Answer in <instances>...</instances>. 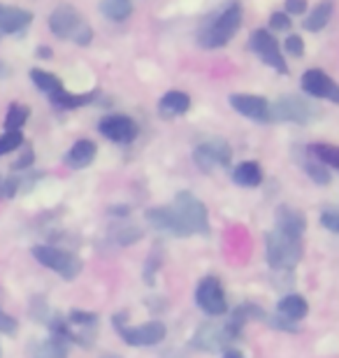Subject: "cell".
Here are the masks:
<instances>
[{
    "label": "cell",
    "instance_id": "7c38bea8",
    "mask_svg": "<svg viewBox=\"0 0 339 358\" xmlns=\"http://www.w3.org/2000/svg\"><path fill=\"white\" fill-rule=\"evenodd\" d=\"M302 91L312 98H323L339 103V84L323 73V70H307L302 75Z\"/></svg>",
    "mask_w": 339,
    "mask_h": 358
},
{
    "label": "cell",
    "instance_id": "7bdbcfd3",
    "mask_svg": "<svg viewBox=\"0 0 339 358\" xmlns=\"http://www.w3.org/2000/svg\"><path fill=\"white\" fill-rule=\"evenodd\" d=\"M3 189H5V179L0 177V198H3Z\"/></svg>",
    "mask_w": 339,
    "mask_h": 358
},
{
    "label": "cell",
    "instance_id": "ee69618b",
    "mask_svg": "<svg viewBox=\"0 0 339 358\" xmlns=\"http://www.w3.org/2000/svg\"><path fill=\"white\" fill-rule=\"evenodd\" d=\"M3 75H5V66L0 63V77H3Z\"/></svg>",
    "mask_w": 339,
    "mask_h": 358
},
{
    "label": "cell",
    "instance_id": "4316f807",
    "mask_svg": "<svg viewBox=\"0 0 339 358\" xmlns=\"http://www.w3.org/2000/svg\"><path fill=\"white\" fill-rule=\"evenodd\" d=\"M142 235L144 231L140 226H133V224H128V221H121V224H117L112 228V238L117 245L121 247H126V245H135L137 240H142Z\"/></svg>",
    "mask_w": 339,
    "mask_h": 358
},
{
    "label": "cell",
    "instance_id": "f35d334b",
    "mask_svg": "<svg viewBox=\"0 0 339 358\" xmlns=\"http://www.w3.org/2000/svg\"><path fill=\"white\" fill-rule=\"evenodd\" d=\"M272 326H274V328H281V331H288V333H295V331H298L293 321H286V319H281V317L274 319V321H272Z\"/></svg>",
    "mask_w": 339,
    "mask_h": 358
},
{
    "label": "cell",
    "instance_id": "ffe728a7",
    "mask_svg": "<svg viewBox=\"0 0 339 358\" xmlns=\"http://www.w3.org/2000/svg\"><path fill=\"white\" fill-rule=\"evenodd\" d=\"M93 159H96V145H93L91 140H77L75 145L70 147L66 163L70 168L82 170V168H89Z\"/></svg>",
    "mask_w": 339,
    "mask_h": 358
},
{
    "label": "cell",
    "instance_id": "6da1fadb",
    "mask_svg": "<svg viewBox=\"0 0 339 358\" xmlns=\"http://www.w3.org/2000/svg\"><path fill=\"white\" fill-rule=\"evenodd\" d=\"M240 26H242V7L237 3H230L223 10L209 14L203 21V26L198 31V40L207 49H219L235 38Z\"/></svg>",
    "mask_w": 339,
    "mask_h": 358
},
{
    "label": "cell",
    "instance_id": "5b68a950",
    "mask_svg": "<svg viewBox=\"0 0 339 358\" xmlns=\"http://www.w3.org/2000/svg\"><path fill=\"white\" fill-rule=\"evenodd\" d=\"M319 117V110L302 96H281L272 105V119L274 121H288V124L307 126Z\"/></svg>",
    "mask_w": 339,
    "mask_h": 358
},
{
    "label": "cell",
    "instance_id": "3957f363",
    "mask_svg": "<svg viewBox=\"0 0 339 358\" xmlns=\"http://www.w3.org/2000/svg\"><path fill=\"white\" fill-rule=\"evenodd\" d=\"M175 212L179 217L186 235H205L209 233V217H207V207L200 198H196L189 191L177 193L175 198Z\"/></svg>",
    "mask_w": 339,
    "mask_h": 358
},
{
    "label": "cell",
    "instance_id": "9c48e42d",
    "mask_svg": "<svg viewBox=\"0 0 339 358\" xmlns=\"http://www.w3.org/2000/svg\"><path fill=\"white\" fill-rule=\"evenodd\" d=\"M193 161L198 163L200 170L212 173L216 166H230V161H233V149L228 147L226 140L214 138V140H207V142H203V145L196 147V152H193Z\"/></svg>",
    "mask_w": 339,
    "mask_h": 358
},
{
    "label": "cell",
    "instance_id": "8d00e7d4",
    "mask_svg": "<svg viewBox=\"0 0 339 358\" xmlns=\"http://www.w3.org/2000/svg\"><path fill=\"white\" fill-rule=\"evenodd\" d=\"M17 319H12L10 314H5L3 310H0V333H5V335H14L17 333Z\"/></svg>",
    "mask_w": 339,
    "mask_h": 358
},
{
    "label": "cell",
    "instance_id": "ba28073f",
    "mask_svg": "<svg viewBox=\"0 0 339 358\" xmlns=\"http://www.w3.org/2000/svg\"><path fill=\"white\" fill-rule=\"evenodd\" d=\"M196 303L205 314H209V317H221V314L228 312L226 293H223L219 277H205L203 282L198 284Z\"/></svg>",
    "mask_w": 339,
    "mask_h": 358
},
{
    "label": "cell",
    "instance_id": "d6a6232c",
    "mask_svg": "<svg viewBox=\"0 0 339 358\" xmlns=\"http://www.w3.org/2000/svg\"><path fill=\"white\" fill-rule=\"evenodd\" d=\"M284 49H286V54H291V56H302L305 54V40H302L300 35H288L284 42Z\"/></svg>",
    "mask_w": 339,
    "mask_h": 358
},
{
    "label": "cell",
    "instance_id": "f546056e",
    "mask_svg": "<svg viewBox=\"0 0 339 358\" xmlns=\"http://www.w3.org/2000/svg\"><path fill=\"white\" fill-rule=\"evenodd\" d=\"M312 154L319 159L323 166H333L339 170V147L335 145H312Z\"/></svg>",
    "mask_w": 339,
    "mask_h": 358
},
{
    "label": "cell",
    "instance_id": "52a82bcc",
    "mask_svg": "<svg viewBox=\"0 0 339 358\" xmlns=\"http://www.w3.org/2000/svg\"><path fill=\"white\" fill-rule=\"evenodd\" d=\"M249 45H251V49H254L256 56L263 63H268L270 68H274L281 75H288V63L284 59V54H281V47H279L277 38H274L270 31H263V28H258V31L251 33Z\"/></svg>",
    "mask_w": 339,
    "mask_h": 358
},
{
    "label": "cell",
    "instance_id": "603a6c76",
    "mask_svg": "<svg viewBox=\"0 0 339 358\" xmlns=\"http://www.w3.org/2000/svg\"><path fill=\"white\" fill-rule=\"evenodd\" d=\"M330 17H333V0H321V3L309 12V17L305 19V28L312 33H319L328 26Z\"/></svg>",
    "mask_w": 339,
    "mask_h": 358
},
{
    "label": "cell",
    "instance_id": "d6986e66",
    "mask_svg": "<svg viewBox=\"0 0 339 358\" xmlns=\"http://www.w3.org/2000/svg\"><path fill=\"white\" fill-rule=\"evenodd\" d=\"M191 107V98L186 96L184 91H170L165 93L158 103V110H161V117L163 119H170V117H182V114L189 112Z\"/></svg>",
    "mask_w": 339,
    "mask_h": 358
},
{
    "label": "cell",
    "instance_id": "e0dca14e",
    "mask_svg": "<svg viewBox=\"0 0 339 358\" xmlns=\"http://www.w3.org/2000/svg\"><path fill=\"white\" fill-rule=\"evenodd\" d=\"M33 14L28 10H21V7H12V5H0V33L12 35V33H21L26 26H31Z\"/></svg>",
    "mask_w": 339,
    "mask_h": 358
},
{
    "label": "cell",
    "instance_id": "2e32d148",
    "mask_svg": "<svg viewBox=\"0 0 339 358\" xmlns=\"http://www.w3.org/2000/svg\"><path fill=\"white\" fill-rule=\"evenodd\" d=\"M228 345V335L223 331V326H216V324H205L198 328L196 338H193L191 347L193 349H200V352H219Z\"/></svg>",
    "mask_w": 339,
    "mask_h": 358
},
{
    "label": "cell",
    "instance_id": "cb8c5ba5",
    "mask_svg": "<svg viewBox=\"0 0 339 358\" xmlns=\"http://www.w3.org/2000/svg\"><path fill=\"white\" fill-rule=\"evenodd\" d=\"M100 12L105 14V19L121 24V21H126L133 14V3L131 0H103L100 3Z\"/></svg>",
    "mask_w": 339,
    "mask_h": 358
},
{
    "label": "cell",
    "instance_id": "9a60e30c",
    "mask_svg": "<svg viewBox=\"0 0 339 358\" xmlns=\"http://www.w3.org/2000/svg\"><path fill=\"white\" fill-rule=\"evenodd\" d=\"M274 219H277V231L293 235V238H302L307 231V217L295 207L279 205L277 212H274Z\"/></svg>",
    "mask_w": 339,
    "mask_h": 358
},
{
    "label": "cell",
    "instance_id": "83f0119b",
    "mask_svg": "<svg viewBox=\"0 0 339 358\" xmlns=\"http://www.w3.org/2000/svg\"><path fill=\"white\" fill-rule=\"evenodd\" d=\"M31 117V110H28L26 105H10V110H7V117H5V128L7 133H21V128Z\"/></svg>",
    "mask_w": 339,
    "mask_h": 358
},
{
    "label": "cell",
    "instance_id": "484cf974",
    "mask_svg": "<svg viewBox=\"0 0 339 358\" xmlns=\"http://www.w3.org/2000/svg\"><path fill=\"white\" fill-rule=\"evenodd\" d=\"M31 80H33L35 87H38L42 93H47L49 98L56 96L59 91H63V84H61L59 77H54L52 73H47V70L33 68V70H31Z\"/></svg>",
    "mask_w": 339,
    "mask_h": 358
},
{
    "label": "cell",
    "instance_id": "ab89813d",
    "mask_svg": "<svg viewBox=\"0 0 339 358\" xmlns=\"http://www.w3.org/2000/svg\"><path fill=\"white\" fill-rule=\"evenodd\" d=\"M35 56H40V59H52V49H49V47H38Z\"/></svg>",
    "mask_w": 339,
    "mask_h": 358
},
{
    "label": "cell",
    "instance_id": "b9f144b4",
    "mask_svg": "<svg viewBox=\"0 0 339 358\" xmlns=\"http://www.w3.org/2000/svg\"><path fill=\"white\" fill-rule=\"evenodd\" d=\"M110 212L114 214V217H126V214H128V207H112Z\"/></svg>",
    "mask_w": 339,
    "mask_h": 358
},
{
    "label": "cell",
    "instance_id": "277c9868",
    "mask_svg": "<svg viewBox=\"0 0 339 358\" xmlns=\"http://www.w3.org/2000/svg\"><path fill=\"white\" fill-rule=\"evenodd\" d=\"M33 256L40 266H45L49 270L59 272L63 279H75L79 272H82V261L77 259L75 254L66 252V249L59 247H47V245H38L33 247Z\"/></svg>",
    "mask_w": 339,
    "mask_h": 358
},
{
    "label": "cell",
    "instance_id": "d590c367",
    "mask_svg": "<svg viewBox=\"0 0 339 358\" xmlns=\"http://www.w3.org/2000/svg\"><path fill=\"white\" fill-rule=\"evenodd\" d=\"M21 149H24V154H21V156H19V161L14 163V170H28V168L33 166V161H35V154H33L31 145H24Z\"/></svg>",
    "mask_w": 339,
    "mask_h": 358
},
{
    "label": "cell",
    "instance_id": "836d02e7",
    "mask_svg": "<svg viewBox=\"0 0 339 358\" xmlns=\"http://www.w3.org/2000/svg\"><path fill=\"white\" fill-rule=\"evenodd\" d=\"M270 28L272 31H288L291 28V17L286 12H274L270 17Z\"/></svg>",
    "mask_w": 339,
    "mask_h": 358
},
{
    "label": "cell",
    "instance_id": "30bf717a",
    "mask_svg": "<svg viewBox=\"0 0 339 358\" xmlns=\"http://www.w3.org/2000/svg\"><path fill=\"white\" fill-rule=\"evenodd\" d=\"M86 24L75 7L61 5L49 14V31H52L59 40H75L77 31Z\"/></svg>",
    "mask_w": 339,
    "mask_h": 358
},
{
    "label": "cell",
    "instance_id": "4dcf8cb0",
    "mask_svg": "<svg viewBox=\"0 0 339 358\" xmlns=\"http://www.w3.org/2000/svg\"><path fill=\"white\" fill-rule=\"evenodd\" d=\"M68 324L77 326V328H93L98 324V314L96 312H84V310H72L70 317H68Z\"/></svg>",
    "mask_w": 339,
    "mask_h": 358
},
{
    "label": "cell",
    "instance_id": "74e56055",
    "mask_svg": "<svg viewBox=\"0 0 339 358\" xmlns=\"http://www.w3.org/2000/svg\"><path fill=\"white\" fill-rule=\"evenodd\" d=\"M307 0H286V14H305Z\"/></svg>",
    "mask_w": 339,
    "mask_h": 358
},
{
    "label": "cell",
    "instance_id": "ac0fdd59",
    "mask_svg": "<svg viewBox=\"0 0 339 358\" xmlns=\"http://www.w3.org/2000/svg\"><path fill=\"white\" fill-rule=\"evenodd\" d=\"M307 314H309V303L300 296V293H291V296L281 298L277 303V317L293 321V324L300 319H305Z\"/></svg>",
    "mask_w": 339,
    "mask_h": 358
},
{
    "label": "cell",
    "instance_id": "d4e9b609",
    "mask_svg": "<svg viewBox=\"0 0 339 358\" xmlns=\"http://www.w3.org/2000/svg\"><path fill=\"white\" fill-rule=\"evenodd\" d=\"M93 98H96V93H84V96H72V93H68L66 89L59 91L56 96H52L49 100H52L54 107H59V110H79V107L89 105L93 103Z\"/></svg>",
    "mask_w": 339,
    "mask_h": 358
},
{
    "label": "cell",
    "instance_id": "f1b7e54d",
    "mask_svg": "<svg viewBox=\"0 0 339 358\" xmlns=\"http://www.w3.org/2000/svg\"><path fill=\"white\" fill-rule=\"evenodd\" d=\"M35 358H68V347L66 340L61 338H49L38 347L35 352Z\"/></svg>",
    "mask_w": 339,
    "mask_h": 358
},
{
    "label": "cell",
    "instance_id": "44dd1931",
    "mask_svg": "<svg viewBox=\"0 0 339 358\" xmlns=\"http://www.w3.org/2000/svg\"><path fill=\"white\" fill-rule=\"evenodd\" d=\"M302 170H305V173L312 177V182L314 184H319V186H328L330 184V173H328V168L323 166V163L316 159V156L312 154V149H305V152H302Z\"/></svg>",
    "mask_w": 339,
    "mask_h": 358
},
{
    "label": "cell",
    "instance_id": "60d3db41",
    "mask_svg": "<svg viewBox=\"0 0 339 358\" xmlns=\"http://www.w3.org/2000/svg\"><path fill=\"white\" fill-rule=\"evenodd\" d=\"M221 358H244V356H242L240 352H237V349H226Z\"/></svg>",
    "mask_w": 339,
    "mask_h": 358
},
{
    "label": "cell",
    "instance_id": "7402d4cb",
    "mask_svg": "<svg viewBox=\"0 0 339 358\" xmlns=\"http://www.w3.org/2000/svg\"><path fill=\"white\" fill-rule=\"evenodd\" d=\"M233 179L237 186H247V189H256L263 182V170L256 161H244L235 168Z\"/></svg>",
    "mask_w": 339,
    "mask_h": 358
},
{
    "label": "cell",
    "instance_id": "4fadbf2b",
    "mask_svg": "<svg viewBox=\"0 0 339 358\" xmlns=\"http://www.w3.org/2000/svg\"><path fill=\"white\" fill-rule=\"evenodd\" d=\"M230 105L237 114L254 121H270L272 119V105L261 96H247V93H235L230 96Z\"/></svg>",
    "mask_w": 339,
    "mask_h": 358
},
{
    "label": "cell",
    "instance_id": "7a4b0ae2",
    "mask_svg": "<svg viewBox=\"0 0 339 358\" xmlns=\"http://www.w3.org/2000/svg\"><path fill=\"white\" fill-rule=\"evenodd\" d=\"M265 247H268V263L274 270H293L302 259V238H293L277 228L265 235Z\"/></svg>",
    "mask_w": 339,
    "mask_h": 358
},
{
    "label": "cell",
    "instance_id": "5bb4252c",
    "mask_svg": "<svg viewBox=\"0 0 339 358\" xmlns=\"http://www.w3.org/2000/svg\"><path fill=\"white\" fill-rule=\"evenodd\" d=\"M144 219H147L149 226H154L156 231L177 235V238H186L184 228H182V224H179L175 207H154V210H147Z\"/></svg>",
    "mask_w": 339,
    "mask_h": 358
},
{
    "label": "cell",
    "instance_id": "8992f818",
    "mask_svg": "<svg viewBox=\"0 0 339 358\" xmlns=\"http://www.w3.org/2000/svg\"><path fill=\"white\" fill-rule=\"evenodd\" d=\"M124 319H126V314H119V317L114 319V326L119 328V333H121V338H124L126 345L154 347V345H158V342L165 340L168 328H165L163 321H147V324H142V326H124Z\"/></svg>",
    "mask_w": 339,
    "mask_h": 358
},
{
    "label": "cell",
    "instance_id": "1f68e13d",
    "mask_svg": "<svg viewBox=\"0 0 339 358\" xmlns=\"http://www.w3.org/2000/svg\"><path fill=\"white\" fill-rule=\"evenodd\" d=\"M19 147H24V135L21 133H3L0 135V156L10 154Z\"/></svg>",
    "mask_w": 339,
    "mask_h": 358
},
{
    "label": "cell",
    "instance_id": "e575fe53",
    "mask_svg": "<svg viewBox=\"0 0 339 358\" xmlns=\"http://www.w3.org/2000/svg\"><path fill=\"white\" fill-rule=\"evenodd\" d=\"M321 224H323V228H328V231L339 233V212L337 210H326L321 214Z\"/></svg>",
    "mask_w": 339,
    "mask_h": 358
},
{
    "label": "cell",
    "instance_id": "8fae6325",
    "mask_svg": "<svg viewBox=\"0 0 339 358\" xmlns=\"http://www.w3.org/2000/svg\"><path fill=\"white\" fill-rule=\"evenodd\" d=\"M98 131L107 140L117 142V145H131L137 138V124L131 117H124V114H107V117L100 119Z\"/></svg>",
    "mask_w": 339,
    "mask_h": 358
}]
</instances>
